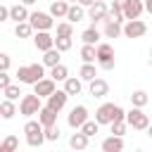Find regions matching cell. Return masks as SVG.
Returning a JSON list of instances; mask_svg holds the SVG:
<instances>
[{
  "label": "cell",
  "instance_id": "6da1fadb",
  "mask_svg": "<svg viewBox=\"0 0 152 152\" xmlns=\"http://www.w3.org/2000/svg\"><path fill=\"white\" fill-rule=\"evenodd\" d=\"M126 119V112H124V107H119V104H114V102H104V104H100L97 107V112H95V121L102 126V124H112V121H124Z\"/></svg>",
  "mask_w": 152,
  "mask_h": 152
},
{
  "label": "cell",
  "instance_id": "7a4b0ae2",
  "mask_svg": "<svg viewBox=\"0 0 152 152\" xmlns=\"http://www.w3.org/2000/svg\"><path fill=\"white\" fill-rule=\"evenodd\" d=\"M45 64H24V66H19L17 69V78H19V83H28V86H33V83H38L40 78H45V69H43Z\"/></svg>",
  "mask_w": 152,
  "mask_h": 152
},
{
  "label": "cell",
  "instance_id": "3957f363",
  "mask_svg": "<svg viewBox=\"0 0 152 152\" xmlns=\"http://www.w3.org/2000/svg\"><path fill=\"white\" fill-rule=\"evenodd\" d=\"M40 95H36V93H28V95H24L21 100H19V114H24V116H33V114H38L40 112Z\"/></svg>",
  "mask_w": 152,
  "mask_h": 152
},
{
  "label": "cell",
  "instance_id": "277c9868",
  "mask_svg": "<svg viewBox=\"0 0 152 152\" xmlns=\"http://www.w3.org/2000/svg\"><path fill=\"white\" fill-rule=\"evenodd\" d=\"M126 124H128L131 128H135V131H147L150 119H147V114L142 112V107H133L131 112H126Z\"/></svg>",
  "mask_w": 152,
  "mask_h": 152
},
{
  "label": "cell",
  "instance_id": "5b68a950",
  "mask_svg": "<svg viewBox=\"0 0 152 152\" xmlns=\"http://www.w3.org/2000/svg\"><path fill=\"white\" fill-rule=\"evenodd\" d=\"M97 64H100V69H104V71L114 69L116 59H114V48H112L109 43H100V45H97Z\"/></svg>",
  "mask_w": 152,
  "mask_h": 152
},
{
  "label": "cell",
  "instance_id": "8992f818",
  "mask_svg": "<svg viewBox=\"0 0 152 152\" xmlns=\"http://www.w3.org/2000/svg\"><path fill=\"white\" fill-rule=\"evenodd\" d=\"M28 21L33 24L36 31H50V28L55 26V17H52L50 12H33V14L28 17Z\"/></svg>",
  "mask_w": 152,
  "mask_h": 152
},
{
  "label": "cell",
  "instance_id": "52a82bcc",
  "mask_svg": "<svg viewBox=\"0 0 152 152\" xmlns=\"http://www.w3.org/2000/svg\"><path fill=\"white\" fill-rule=\"evenodd\" d=\"M86 121H88V107H86V104H76V107L69 112V116H66V124H69L71 128H76V131H78Z\"/></svg>",
  "mask_w": 152,
  "mask_h": 152
},
{
  "label": "cell",
  "instance_id": "ba28073f",
  "mask_svg": "<svg viewBox=\"0 0 152 152\" xmlns=\"http://www.w3.org/2000/svg\"><path fill=\"white\" fill-rule=\"evenodd\" d=\"M147 33V24L140 21V19H126L124 24V36L126 38H140Z\"/></svg>",
  "mask_w": 152,
  "mask_h": 152
},
{
  "label": "cell",
  "instance_id": "9c48e42d",
  "mask_svg": "<svg viewBox=\"0 0 152 152\" xmlns=\"http://www.w3.org/2000/svg\"><path fill=\"white\" fill-rule=\"evenodd\" d=\"M57 90V81L50 76V78H40L38 83H33V93L40 95V97H50L52 93Z\"/></svg>",
  "mask_w": 152,
  "mask_h": 152
},
{
  "label": "cell",
  "instance_id": "30bf717a",
  "mask_svg": "<svg viewBox=\"0 0 152 152\" xmlns=\"http://www.w3.org/2000/svg\"><path fill=\"white\" fill-rule=\"evenodd\" d=\"M107 12H109V7H107L104 2H100V0H95V2L88 7V19H90L93 24L104 21V19H107Z\"/></svg>",
  "mask_w": 152,
  "mask_h": 152
},
{
  "label": "cell",
  "instance_id": "8fae6325",
  "mask_svg": "<svg viewBox=\"0 0 152 152\" xmlns=\"http://www.w3.org/2000/svg\"><path fill=\"white\" fill-rule=\"evenodd\" d=\"M33 45H36V50L45 52V50L55 48V38H52L48 31H36V36H33Z\"/></svg>",
  "mask_w": 152,
  "mask_h": 152
},
{
  "label": "cell",
  "instance_id": "7c38bea8",
  "mask_svg": "<svg viewBox=\"0 0 152 152\" xmlns=\"http://www.w3.org/2000/svg\"><path fill=\"white\" fill-rule=\"evenodd\" d=\"M66 100H69V93H66V90H55V93L48 97V107H52L55 112H62L64 104H66Z\"/></svg>",
  "mask_w": 152,
  "mask_h": 152
},
{
  "label": "cell",
  "instance_id": "4fadbf2b",
  "mask_svg": "<svg viewBox=\"0 0 152 152\" xmlns=\"http://www.w3.org/2000/svg\"><path fill=\"white\" fill-rule=\"evenodd\" d=\"M142 12H145V2L142 0H128V5L124 7L126 19H140Z\"/></svg>",
  "mask_w": 152,
  "mask_h": 152
},
{
  "label": "cell",
  "instance_id": "5bb4252c",
  "mask_svg": "<svg viewBox=\"0 0 152 152\" xmlns=\"http://www.w3.org/2000/svg\"><path fill=\"white\" fill-rule=\"evenodd\" d=\"M102 150L104 152H121L124 150V135H109V138H104L102 140Z\"/></svg>",
  "mask_w": 152,
  "mask_h": 152
},
{
  "label": "cell",
  "instance_id": "9a60e30c",
  "mask_svg": "<svg viewBox=\"0 0 152 152\" xmlns=\"http://www.w3.org/2000/svg\"><path fill=\"white\" fill-rule=\"evenodd\" d=\"M109 93V83L104 78H93L90 81V95L93 97H104Z\"/></svg>",
  "mask_w": 152,
  "mask_h": 152
},
{
  "label": "cell",
  "instance_id": "2e32d148",
  "mask_svg": "<svg viewBox=\"0 0 152 152\" xmlns=\"http://www.w3.org/2000/svg\"><path fill=\"white\" fill-rule=\"evenodd\" d=\"M38 119H40V124L43 126H55L57 124V112L52 109V107H40V112H38Z\"/></svg>",
  "mask_w": 152,
  "mask_h": 152
},
{
  "label": "cell",
  "instance_id": "e0dca14e",
  "mask_svg": "<svg viewBox=\"0 0 152 152\" xmlns=\"http://www.w3.org/2000/svg\"><path fill=\"white\" fill-rule=\"evenodd\" d=\"M69 0H55L52 5H50V14L55 17V19H59V17H66V12H69Z\"/></svg>",
  "mask_w": 152,
  "mask_h": 152
},
{
  "label": "cell",
  "instance_id": "ac0fdd59",
  "mask_svg": "<svg viewBox=\"0 0 152 152\" xmlns=\"http://www.w3.org/2000/svg\"><path fill=\"white\" fill-rule=\"evenodd\" d=\"M26 7H28V5H24V2H21V5H12V7H10V19H14V21H26V19L31 17Z\"/></svg>",
  "mask_w": 152,
  "mask_h": 152
},
{
  "label": "cell",
  "instance_id": "d6986e66",
  "mask_svg": "<svg viewBox=\"0 0 152 152\" xmlns=\"http://www.w3.org/2000/svg\"><path fill=\"white\" fill-rule=\"evenodd\" d=\"M88 140H90V138H88L83 131H78V133H74V135L69 138V147H71V150H86V147H88Z\"/></svg>",
  "mask_w": 152,
  "mask_h": 152
},
{
  "label": "cell",
  "instance_id": "ffe728a7",
  "mask_svg": "<svg viewBox=\"0 0 152 152\" xmlns=\"http://www.w3.org/2000/svg\"><path fill=\"white\" fill-rule=\"evenodd\" d=\"M83 17H86V12H83V5L81 2H74L69 7V12H66V21H71V24H78Z\"/></svg>",
  "mask_w": 152,
  "mask_h": 152
},
{
  "label": "cell",
  "instance_id": "44dd1931",
  "mask_svg": "<svg viewBox=\"0 0 152 152\" xmlns=\"http://www.w3.org/2000/svg\"><path fill=\"white\" fill-rule=\"evenodd\" d=\"M59 59H62V50H57V48H50V50L43 52V64L45 66H55V64H59Z\"/></svg>",
  "mask_w": 152,
  "mask_h": 152
},
{
  "label": "cell",
  "instance_id": "7402d4cb",
  "mask_svg": "<svg viewBox=\"0 0 152 152\" xmlns=\"http://www.w3.org/2000/svg\"><path fill=\"white\" fill-rule=\"evenodd\" d=\"M81 88H83V78H81V76H78V78H76V76H69V78L64 81V90H66L69 95H78Z\"/></svg>",
  "mask_w": 152,
  "mask_h": 152
},
{
  "label": "cell",
  "instance_id": "603a6c76",
  "mask_svg": "<svg viewBox=\"0 0 152 152\" xmlns=\"http://www.w3.org/2000/svg\"><path fill=\"white\" fill-rule=\"evenodd\" d=\"M33 24L26 19V21H17V26H14V33H17V38H28V36H33Z\"/></svg>",
  "mask_w": 152,
  "mask_h": 152
},
{
  "label": "cell",
  "instance_id": "cb8c5ba5",
  "mask_svg": "<svg viewBox=\"0 0 152 152\" xmlns=\"http://www.w3.org/2000/svg\"><path fill=\"white\" fill-rule=\"evenodd\" d=\"M78 76L83 78V81H93V78H97V69H95V62H83V66H81V71H78Z\"/></svg>",
  "mask_w": 152,
  "mask_h": 152
},
{
  "label": "cell",
  "instance_id": "d4e9b609",
  "mask_svg": "<svg viewBox=\"0 0 152 152\" xmlns=\"http://www.w3.org/2000/svg\"><path fill=\"white\" fill-rule=\"evenodd\" d=\"M121 33H124L121 21H107V24H104V36H107V38H119Z\"/></svg>",
  "mask_w": 152,
  "mask_h": 152
},
{
  "label": "cell",
  "instance_id": "484cf974",
  "mask_svg": "<svg viewBox=\"0 0 152 152\" xmlns=\"http://www.w3.org/2000/svg\"><path fill=\"white\" fill-rule=\"evenodd\" d=\"M81 40H83V43H88V45H95V43L100 40V31L95 28V24H93L90 28H86V31L81 33Z\"/></svg>",
  "mask_w": 152,
  "mask_h": 152
},
{
  "label": "cell",
  "instance_id": "4316f807",
  "mask_svg": "<svg viewBox=\"0 0 152 152\" xmlns=\"http://www.w3.org/2000/svg\"><path fill=\"white\" fill-rule=\"evenodd\" d=\"M81 59H83V62H97V48L83 43V48H81Z\"/></svg>",
  "mask_w": 152,
  "mask_h": 152
},
{
  "label": "cell",
  "instance_id": "83f0119b",
  "mask_svg": "<svg viewBox=\"0 0 152 152\" xmlns=\"http://www.w3.org/2000/svg\"><path fill=\"white\" fill-rule=\"evenodd\" d=\"M50 76L55 78V81H66L69 78V69L59 62V64H55V66H50Z\"/></svg>",
  "mask_w": 152,
  "mask_h": 152
},
{
  "label": "cell",
  "instance_id": "f1b7e54d",
  "mask_svg": "<svg viewBox=\"0 0 152 152\" xmlns=\"http://www.w3.org/2000/svg\"><path fill=\"white\" fill-rule=\"evenodd\" d=\"M0 114H2V119H12L14 114H17V107H14V100H2L0 102Z\"/></svg>",
  "mask_w": 152,
  "mask_h": 152
},
{
  "label": "cell",
  "instance_id": "f546056e",
  "mask_svg": "<svg viewBox=\"0 0 152 152\" xmlns=\"http://www.w3.org/2000/svg\"><path fill=\"white\" fill-rule=\"evenodd\" d=\"M45 140H48V138H45V128H43V131H36V133H28V135H26V142H28V147H40Z\"/></svg>",
  "mask_w": 152,
  "mask_h": 152
},
{
  "label": "cell",
  "instance_id": "4dcf8cb0",
  "mask_svg": "<svg viewBox=\"0 0 152 152\" xmlns=\"http://www.w3.org/2000/svg\"><path fill=\"white\" fill-rule=\"evenodd\" d=\"M147 102H150V97H147L145 90H133V93H131V104H133V107H145Z\"/></svg>",
  "mask_w": 152,
  "mask_h": 152
},
{
  "label": "cell",
  "instance_id": "1f68e13d",
  "mask_svg": "<svg viewBox=\"0 0 152 152\" xmlns=\"http://www.w3.org/2000/svg\"><path fill=\"white\" fill-rule=\"evenodd\" d=\"M17 147H19V138L17 135H7L2 140V145H0V152H14Z\"/></svg>",
  "mask_w": 152,
  "mask_h": 152
},
{
  "label": "cell",
  "instance_id": "d6a6232c",
  "mask_svg": "<svg viewBox=\"0 0 152 152\" xmlns=\"http://www.w3.org/2000/svg\"><path fill=\"white\" fill-rule=\"evenodd\" d=\"M124 19H126L124 10H121V7H116V5H112V7H109V12H107V19H104V21H124Z\"/></svg>",
  "mask_w": 152,
  "mask_h": 152
},
{
  "label": "cell",
  "instance_id": "836d02e7",
  "mask_svg": "<svg viewBox=\"0 0 152 152\" xmlns=\"http://www.w3.org/2000/svg\"><path fill=\"white\" fill-rule=\"evenodd\" d=\"M55 48L62 50V52L71 50V38H69V36H57V38H55Z\"/></svg>",
  "mask_w": 152,
  "mask_h": 152
},
{
  "label": "cell",
  "instance_id": "e575fe53",
  "mask_svg": "<svg viewBox=\"0 0 152 152\" xmlns=\"http://www.w3.org/2000/svg\"><path fill=\"white\" fill-rule=\"evenodd\" d=\"M97 128H100V124H97V121H90V119H88V121H86V124H83V126H81L78 131H83V133H86L88 138H93V135L97 133Z\"/></svg>",
  "mask_w": 152,
  "mask_h": 152
},
{
  "label": "cell",
  "instance_id": "d590c367",
  "mask_svg": "<svg viewBox=\"0 0 152 152\" xmlns=\"http://www.w3.org/2000/svg\"><path fill=\"white\" fill-rule=\"evenodd\" d=\"M57 36H74V24L71 21H62V24H57Z\"/></svg>",
  "mask_w": 152,
  "mask_h": 152
},
{
  "label": "cell",
  "instance_id": "8d00e7d4",
  "mask_svg": "<svg viewBox=\"0 0 152 152\" xmlns=\"http://www.w3.org/2000/svg\"><path fill=\"white\" fill-rule=\"evenodd\" d=\"M43 128H45V126L40 124V119H38V121L28 119V121L24 124V133H26V135H28V133H36V131H43Z\"/></svg>",
  "mask_w": 152,
  "mask_h": 152
},
{
  "label": "cell",
  "instance_id": "74e56055",
  "mask_svg": "<svg viewBox=\"0 0 152 152\" xmlns=\"http://www.w3.org/2000/svg\"><path fill=\"white\" fill-rule=\"evenodd\" d=\"M2 95H5L7 100H17V97L21 95V90H19V86H12V83H10L7 88H2Z\"/></svg>",
  "mask_w": 152,
  "mask_h": 152
},
{
  "label": "cell",
  "instance_id": "f35d334b",
  "mask_svg": "<svg viewBox=\"0 0 152 152\" xmlns=\"http://www.w3.org/2000/svg\"><path fill=\"white\" fill-rule=\"evenodd\" d=\"M59 135H62V133H59V128H57V124H55V126H45V138H48L50 142H55V140H59Z\"/></svg>",
  "mask_w": 152,
  "mask_h": 152
},
{
  "label": "cell",
  "instance_id": "ab89813d",
  "mask_svg": "<svg viewBox=\"0 0 152 152\" xmlns=\"http://www.w3.org/2000/svg\"><path fill=\"white\" fill-rule=\"evenodd\" d=\"M109 126H112V133H114V135H124L128 124H126V119H124V121H112Z\"/></svg>",
  "mask_w": 152,
  "mask_h": 152
},
{
  "label": "cell",
  "instance_id": "60d3db41",
  "mask_svg": "<svg viewBox=\"0 0 152 152\" xmlns=\"http://www.w3.org/2000/svg\"><path fill=\"white\" fill-rule=\"evenodd\" d=\"M0 69H2V71L10 69V55H0Z\"/></svg>",
  "mask_w": 152,
  "mask_h": 152
},
{
  "label": "cell",
  "instance_id": "b9f144b4",
  "mask_svg": "<svg viewBox=\"0 0 152 152\" xmlns=\"http://www.w3.org/2000/svg\"><path fill=\"white\" fill-rule=\"evenodd\" d=\"M10 83H12V81H10V74H7V71H2V74H0V88H7Z\"/></svg>",
  "mask_w": 152,
  "mask_h": 152
},
{
  "label": "cell",
  "instance_id": "7bdbcfd3",
  "mask_svg": "<svg viewBox=\"0 0 152 152\" xmlns=\"http://www.w3.org/2000/svg\"><path fill=\"white\" fill-rule=\"evenodd\" d=\"M7 19H10V7L2 5V7H0V21H7Z\"/></svg>",
  "mask_w": 152,
  "mask_h": 152
},
{
  "label": "cell",
  "instance_id": "ee69618b",
  "mask_svg": "<svg viewBox=\"0 0 152 152\" xmlns=\"http://www.w3.org/2000/svg\"><path fill=\"white\" fill-rule=\"evenodd\" d=\"M112 5H116V7H121V10H124V7H126V5H128V0H114V2H112Z\"/></svg>",
  "mask_w": 152,
  "mask_h": 152
},
{
  "label": "cell",
  "instance_id": "f6af8a7d",
  "mask_svg": "<svg viewBox=\"0 0 152 152\" xmlns=\"http://www.w3.org/2000/svg\"><path fill=\"white\" fill-rule=\"evenodd\" d=\"M78 2H81V5H83V7H90V5H93V2H95V0H78Z\"/></svg>",
  "mask_w": 152,
  "mask_h": 152
},
{
  "label": "cell",
  "instance_id": "bcb514c9",
  "mask_svg": "<svg viewBox=\"0 0 152 152\" xmlns=\"http://www.w3.org/2000/svg\"><path fill=\"white\" fill-rule=\"evenodd\" d=\"M145 10H147V12L152 14V0H145Z\"/></svg>",
  "mask_w": 152,
  "mask_h": 152
},
{
  "label": "cell",
  "instance_id": "7dc6e473",
  "mask_svg": "<svg viewBox=\"0 0 152 152\" xmlns=\"http://www.w3.org/2000/svg\"><path fill=\"white\" fill-rule=\"evenodd\" d=\"M24 5H33V2H38V0H21Z\"/></svg>",
  "mask_w": 152,
  "mask_h": 152
},
{
  "label": "cell",
  "instance_id": "c3c4849f",
  "mask_svg": "<svg viewBox=\"0 0 152 152\" xmlns=\"http://www.w3.org/2000/svg\"><path fill=\"white\" fill-rule=\"evenodd\" d=\"M147 135H150V138H152V124H150V126H147Z\"/></svg>",
  "mask_w": 152,
  "mask_h": 152
},
{
  "label": "cell",
  "instance_id": "681fc988",
  "mask_svg": "<svg viewBox=\"0 0 152 152\" xmlns=\"http://www.w3.org/2000/svg\"><path fill=\"white\" fill-rule=\"evenodd\" d=\"M69 2H78V0H69Z\"/></svg>",
  "mask_w": 152,
  "mask_h": 152
},
{
  "label": "cell",
  "instance_id": "f907efd6",
  "mask_svg": "<svg viewBox=\"0 0 152 152\" xmlns=\"http://www.w3.org/2000/svg\"><path fill=\"white\" fill-rule=\"evenodd\" d=\"M150 57H152V50H150Z\"/></svg>",
  "mask_w": 152,
  "mask_h": 152
}]
</instances>
